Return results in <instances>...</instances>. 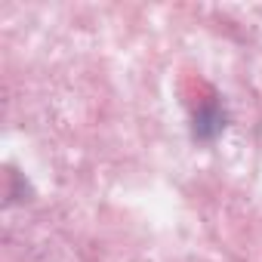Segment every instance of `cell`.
Returning <instances> with one entry per match:
<instances>
[{
  "label": "cell",
  "mask_w": 262,
  "mask_h": 262,
  "mask_svg": "<svg viewBox=\"0 0 262 262\" xmlns=\"http://www.w3.org/2000/svg\"><path fill=\"white\" fill-rule=\"evenodd\" d=\"M225 117H222V111L216 108V105H207V108H201L198 111V117H194V136L198 139H216L219 133H222V123Z\"/></svg>",
  "instance_id": "cell-1"
}]
</instances>
